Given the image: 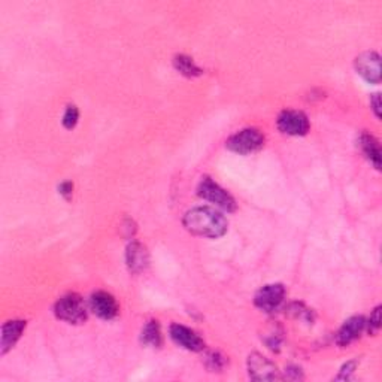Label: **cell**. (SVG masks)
I'll return each instance as SVG.
<instances>
[{"instance_id": "6da1fadb", "label": "cell", "mask_w": 382, "mask_h": 382, "mask_svg": "<svg viewBox=\"0 0 382 382\" xmlns=\"http://www.w3.org/2000/svg\"><path fill=\"white\" fill-rule=\"evenodd\" d=\"M183 226L187 232L194 236L218 239L227 233L229 221L215 208L196 206L184 213Z\"/></svg>"}, {"instance_id": "7a4b0ae2", "label": "cell", "mask_w": 382, "mask_h": 382, "mask_svg": "<svg viewBox=\"0 0 382 382\" xmlns=\"http://www.w3.org/2000/svg\"><path fill=\"white\" fill-rule=\"evenodd\" d=\"M54 316L67 324H83L88 318V309L80 295L67 293L55 302Z\"/></svg>"}, {"instance_id": "3957f363", "label": "cell", "mask_w": 382, "mask_h": 382, "mask_svg": "<svg viewBox=\"0 0 382 382\" xmlns=\"http://www.w3.org/2000/svg\"><path fill=\"white\" fill-rule=\"evenodd\" d=\"M226 147L236 154H254L264 147V134L254 127L242 129L232 134L226 142Z\"/></svg>"}, {"instance_id": "277c9868", "label": "cell", "mask_w": 382, "mask_h": 382, "mask_svg": "<svg viewBox=\"0 0 382 382\" xmlns=\"http://www.w3.org/2000/svg\"><path fill=\"white\" fill-rule=\"evenodd\" d=\"M197 196L200 199L211 201V204H213L217 208L226 212L236 211V201L233 196L209 176L201 178V181L197 185Z\"/></svg>"}, {"instance_id": "5b68a950", "label": "cell", "mask_w": 382, "mask_h": 382, "mask_svg": "<svg viewBox=\"0 0 382 382\" xmlns=\"http://www.w3.org/2000/svg\"><path fill=\"white\" fill-rule=\"evenodd\" d=\"M276 127L281 133L288 134V136H305L311 125L308 117L302 111L285 109L278 115Z\"/></svg>"}, {"instance_id": "8992f818", "label": "cell", "mask_w": 382, "mask_h": 382, "mask_svg": "<svg viewBox=\"0 0 382 382\" xmlns=\"http://www.w3.org/2000/svg\"><path fill=\"white\" fill-rule=\"evenodd\" d=\"M285 296L287 291L283 284H267L255 293L254 305L263 312L272 313L283 306Z\"/></svg>"}, {"instance_id": "52a82bcc", "label": "cell", "mask_w": 382, "mask_h": 382, "mask_svg": "<svg viewBox=\"0 0 382 382\" xmlns=\"http://www.w3.org/2000/svg\"><path fill=\"white\" fill-rule=\"evenodd\" d=\"M246 369H248V376L253 381H275L283 378L279 375L275 363L260 353H253L248 355Z\"/></svg>"}, {"instance_id": "ba28073f", "label": "cell", "mask_w": 382, "mask_h": 382, "mask_svg": "<svg viewBox=\"0 0 382 382\" xmlns=\"http://www.w3.org/2000/svg\"><path fill=\"white\" fill-rule=\"evenodd\" d=\"M355 72L360 75L369 84H379L382 72H381V57L376 51L362 52L354 60Z\"/></svg>"}, {"instance_id": "9c48e42d", "label": "cell", "mask_w": 382, "mask_h": 382, "mask_svg": "<svg viewBox=\"0 0 382 382\" xmlns=\"http://www.w3.org/2000/svg\"><path fill=\"white\" fill-rule=\"evenodd\" d=\"M169 336L178 346L184 348L187 351L200 353L205 350V341L194 330L187 327V325L174 323L169 327Z\"/></svg>"}, {"instance_id": "30bf717a", "label": "cell", "mask_w": 382, "mask_h": 382, "mask_svg": "<svg viewBox=\"0 0 382 382\" xmlns=\"http://www.w3.org/2000/svg\"><path fill=\"white\" fill-rule=\"evenodd\" d=\"M90 309L93 311L96 317L106 321L114 320L120 312L115 297L104 290L96 291V293H93L92 297H90Z\"/></svg>"}, {"instance_id": "8fae6325", "label": "cell", "mask_w": 382, "mask_h": 382, "mask_svg": "<svg viewBox=\"0 0 382 382\" xmlns=\"http://www.w3.org/2000/svg\"><path fill=\"white\" fill-rule=\"evenodd\" d=\"M126 264L129 267V271L134 275L147 271V267L150 264V254L147 246L138 241L130 242L126 250Z\"/></svg>"}, {"instance_id": "7c38bea8", "label": "cell", "mask_w": 382, "mask_h": 382, "mask_svg": "<svg viewBox=\"0 0 382 382\" xmlns=\"http://www.w3.org/2000/svg\"><path fill=\"white\" fill-rule=\"evenodd\" d=\"M366 330V318L362 316H355L348 318L336 334V344L339 346H348L357 339H360L362 333Z\"/></svg>"}, {"instance_id": "4fadbf2b", "label": "cell", "mask_w": 382, "mask_h": 382, "mask_svg": "<svg viewBox=\"0 0 382 382\" xmlns=\"http://www.w3.org/2000/svg\"><path fill=\"white\" fill-rule=\"evenodd\" d=\"M27 323L24 320H10L2 325V341H0V354H8L20 341L26 330Z\"/></svg>"}, {"instance_id": "5bb4252c", "label": "cell", "mask_w": 382, "mask_h": 382, "mask_svg": "<svg viewBox=\"0 0 382 382\" xmlns=\"http://www.w3.org/2000/svg\"><path fill=\"white\" fill-rule=\"evenodd\" d=\"M358 148L362 150L363 155L367 159V162L372 164L376 171L381 169V145L378 139L367 132L360 133L358 136Z\"/></svg>"}, {"instance_id": "9a60e30c", "label": "cell", "mask_w": 382, "mask_h": 382, "mask_svg": "<svg viewBox=\"0 0 382 382\" xmlns=\"http://www.w3.org/2000/svg\"><path fill=\"white\" fill-rule=\"evenodd\" d=\"M141 342L150 348H160L163 345V333L160 323L157 320H150L141 332Z\"/></svg>"}, {"instance_id": "2e32d148", "label": "cell", "mask_w": 382, "mask_h": 382, "mask_svg": "<svg viewBox=\"0 0 382 382\" xmlns=\"http://www.w3.org/2000/svg\"><path fill=\"white\" fill-rule=\"evenodd\" d=\"M174 67L179 73L187 76V78H196V76H200L201 73H204V71H201L200 67L196 64V62L185 54L175 55Z\"/></svg>"}, {"instance_id": "e0dca14e", "label": "cell", "mask_w": 382, "mask_h": 382, "mask_svg": "<svg viewBox=\"0 0 382 382\" xmlns=\"http://www.w3.org/2000/svg\"><path fill=\"white\" fill-rule=\"evenodd\" d=\"M288 313L291 317H295L297 320H303L306 321L309 324H312V321L316 320V313H313L312 309L306 308L303 303H291V305L288 306Z\"/></svg>"}, {"instance_id": "ac0fdd59", "label": "cell", "mask_w": 382, "mask_h": 382, "mask_svg": "<svg viewBox=\"0 0 382 382\" xmlns=\"http://www.w3.org/2000/svg\"><path fill=\"white\" fill-rule=\"evenodd\" d=\"M205 365L212 372H220L222 370L224 365H226V358L221 355L218 351H208L205 354Z\"/></svg>"}, {"instance_id": "d6986e66", "label": "cell", "mask_w": 382, "mask_h": 382, "mask_svg": "<svg viewBox=\"0 0 382 382\" xmlns=\"http://www.w3.org/2000/svg\"><path fill=\"white\" fill-rule=\"evenodd\" d=\"M78 121H80V111H78V108L75 105H69L66 108L64 114H63V120H62L64 129H67V130L75 129Z\"/></svg>"}, {"instance_id": "ffe728a7", "label": "cell", "mask_w": 382, "mask_h": 382, "mask_svg": "<svg viewBox=\"0 0 382 382\" xmlns=\"http://www.w3.org/2000/svg\"><path fill=\"white\" fill-rule=\"evenodd\" d=\"M281 334H283V332L275 327L269 330V333L263 336V341L267 345L269 350L276 351V353L281 350V344H283V336Z\"/></svg>"}, {"instance_id": "44dd1931", "label": "cell", "mask_w": 382, "mask_h": 382, "mask_svg": "<svg viewBox=\"0 0 382 382\" xmlns=\"http://www.w3.org/2000/svg\"><path fill=\"white\" fill-rule=\"evenodd\" d=\"M366 330L369 334H378L381 330V306H376L372 313H370L369 320H366Z\"/></svg>"}, {"instance_id": "7402d4cb", "label": "cell", "mask_w": 382, "mask_h": 382, "mask_svg": "<svg viewBox=\"0 0 382 382\" xmlns=\"http://www.w3.org/2000/svg\"><path fill=\"white\" fill-rule=\"evenodd\" d=\"M357 366H358V360H350V362H346V363L341 367L338 376H336L334 379H336V381H348V379H351L353 375L355 374Z\"/></svg>"}, {"instance_id": "603a6c76", "label": "cell", "mask_w": 382, "mask_h": 382, "mask_svg": "<svg viewBox=\"0 0 382 382\" xmlns=\"http://www.w3.org/2000/svg\"><path fill=\"white\" fill-rule=\"evenodd\" d=\"M284 378L290 379V381H299V379L305 378V375H303V370L299 366H288V367H285Z\"/></svg>"}, {"instance_id": "cb8c5ba5", "label": "cell", "mask_w": 382, "mask_h": 382, "mask_svg": "<svg viewBox=\"0 0 382 382\" xmlns=\"http://www.w3.org/2000/svg\"><path fill=\"white\" fill-rule=\"evenodd\" d=\"M59 193L66 199L69 200L72 199V194H73V183L72 181H64L59 185Z\"/></svg>"}, {"instance_id": "d4e9b609", "label": "cell", "mask_w": 382, "mask_h": 382, "mask_svg": "<svg viewBox=\"0 0 382 382\" xmlns=\"http://www.w3.org/2000/svg\"><path fill=\"white\" fill-rule=\"evenodd\" d=\"M370 108H372L375 117L381 118V96H379V93H375V94L370 96Z\"/></svg>"}]
</instances>
